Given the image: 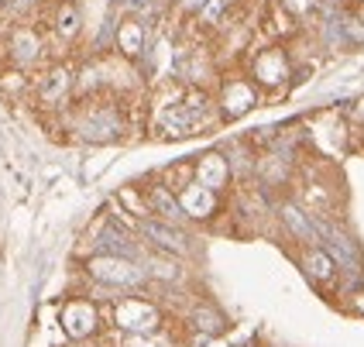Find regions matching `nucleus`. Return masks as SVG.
<instances>
[{"label":"nucleus","mask_w":364,"mask_h":347,"mask_svg":"<svg viewBox=\"0 0 364 347\" xmlns=\"http://www.w3.org/2000/svg\"><path fill=\"white\" fill-rule=\"evenodd\" d=\"M213 117V103L203 93L200 86H189L186 93H179L176 100H168L159 107L155 114V131L162 138H186L196 134L200 127H206Z\"/></svg>","instance_id":"f257e3e1"},{"label":"nucleus","mask_w":364,"mask_h":347,"mask_svg":"<svg viewBox=\"0 0 364 347\" xmlns=\"http://www.w3.org/2000/svg\"><path fill=\"white\" fill-rule=\"evenodd\" d=\"M93 97H82L86 103L76 110V121H73L76 138H82V142H90V144L121 142L124 134H127V121H124L121 107L114 100H93Z\"/></svg>","instance_id":"f03ea898"},{"label":"nucleus","mask_w":364,"mask_h":347,"mask_svg":"<svg viewBox=\"0 0 364 347\" xmlns=\"http://www.w3.org/2000/svg\"><path fill=\"white\" fill-rule=\"evenodd\" d=\"M86 272H90L93 282H100L107 289H134L148 282V272H144L141 262L121 258V255H103V251H97L86 262Z\"/></svg>","instance_id":"7ed1b4c3"},{"label":"nucleus","mask_w":364,"mask_h":347,"mask_svg":"<svg viewBox=\"0 0 364 347\" xmlns=\"http://www.w3.org/2000/svg\"><path fill=\"white\" fill-rule=\"evenodd\" d=\"M114 324L117 330L124 333H148V330H159L162 324V313L155 303H148V299H121L117 306H114Z\"/></svg>","instance_id":"20e7f679"},{"label":"nucleus","mask_w":364,"mask_h":347,"mask_svg":"<svg viewBox=\"0 0 364 347\" xmlns=\"http://www.w3.org/2000/svg\"><path fill=\"white\" fill-rule=\"evenodd\" d=\"M138 237L148 241L151 247L165 251V255H189V237L162 217H141L138 220Z\"/></svg>","instance_id":"39448f33"},{"label":"nucleus","mask_w":364,"mask_h":347,"mask_svg":"<svg viewBox=\"0 0 364 347\" xmlns=\"http://www.w3.org/2000/svg\"><path fill=\"white\" fill-rule=\"evenodd\" d=\"M62 330L73 337V341H90L97 330H100V313L90 299H69L62 306Z\"/></svg>","instance_id":"423d86ee"},{"label":"nucleus","mask_w":364,"mask_h":347,"mask_svg":"<svg viewBox=\"0 0 364 347\" xmlns=\"http://www.w3.org/2000/svg\"><path fill=\"white\" fill-rule=\"evenodd\" d=\"M255 103H258V93H255V82L247 80H227L220 86V97H217V107H220V114L227 121H237L244 114H251L255 110Z\"/></svg>","instance_id":"0eeeda50"},{"label":"nucleus","mask_w":364,"mask_h":347,"mask_svg":"<svg viewBox=\"0 0 364 347\" xmlns=\"http://www.w3.org/2000/svg\"><path fill=\"white\" fill-rule=\"evenodd\" d=\"M76 93V76L69 65H48L38 80V103L41 107H62Z\"/></svg>","instance_id":"6e6552de"},{"label":"nucleus","mask_w":364,"mask_h":347,"mask_svg":"<svg viewBox=\"0 0 364 347\" xmlns=\"http://www.w3.org/2000/svg\"><path fill=\"white\" fill-rule=\"evenodd\" d=\"M148 24L144 18H134V14H127V18L117 24V31H114V48H117V55L127 62H138L144 55V48H148Z\"/></svg>","instance_id":"1a4fd4ad"},{"label":"nucleus","mask_w":364,"mask_h":347,"mask_svg":"<svg viewBox=\"0 0 364 347\" xmlns=\"http://www.w3.org/2000/svg\"><path fill=\"white\" fill-rule=\"evenodd\" d=\"M179 206L186 213V220H210L217 213V189L193 179V183H186L179 189Z\"/></svg>","instance_id":"9d476101"},{"label":"nucleus","mask_w":364,"mask_h":347,"mask_svg":"<svg viewBox=\"0 0 364 347\" xmlns=\"http://www.w3.org/2000/svg\"><path fill=\"white\" fill-rule=\"evenodd\" d=\"M251 76L262 82V86H268V90L282 86V82H289V76H292L289 55H285L282 48H264V52H258V59L251 65Z\"/></svg>","instance_id":"9b49d317"},{"label":"nucleus","mask_w":364,"mask_h":347,"mask_svg":"<svg viewBox=\"0 0 364 347\" xmlns=\"http://www.w3.org/2000/svg\"><path fill=\"white\" fill-rule=\"evenodd\" d=\"M41 52H45V45H41L35 28L24 24V28H14V31H11L7 55H11V62H14V69H31V65L41 59Z\"/></svg>","instance_id":"f8f14e48"},{"label":"nucleus","mask_w":364,"mask_h":347,"mask_svg":"<svg viewBox=\"0 0 364 347\" xmlns=\"http://www.w3.org/2000/svg\"><path fill=\"white\" fill-rule=\"evenodd\" d=\"M193 179L220 193L223 186L230 183V162H227V155H223V151H206V155H200L196 165H193Z\"/></svg>","instance_id":"ddd939ff"},{"label":"nucleus","mask_w":364,"mask_h":347,"mask_svg":"<svg viewBox=\"0 0 364 347\" xmlns=\"http://www.w3.org/2000/svg\"><path fill=\"white\" fill-rule=\"evenodd\" d=\"M144 203H148V213L162 217V220H168V224L186 220V213H182V206H179V193H172L165 183L148 186V189H144Z\"/></svg>","instance_id":"4468645a"},{"label":"nucleus","mask_w":364,"mask_h":347,"mask_svg":"<svg viewBox=\"0 0 364 347\" xmlns=\"http://www.w3.org/2000/svg\"><path fill=\"white\" fill-rule=\"evenodd\" d=\"M100 251L103 255H121V258H141L138 255V241L127 234V230H121L117 224H107L100 230Z\"/></svg>","instance_id":"2eb2a0df"},{"label":"nucleus","mask_w":364,"mask_h":347,"mask_svg":"<svg viewBox=\"0 0 364 347\" xmlns=\"http://www.w3.org/2000/svg\"><path fill=\"white\" fill-rule=\"evenodd\" d=\"M52 31L59 35L62 41H76L82 31V11L73 4V0H62L52 14Z\"/></svg>","instance_id":"dca6fc26"},{"label":"nucleus","mask_w":364,"mask_h":347,"mask_svg":"<svg viewBox=\"0 0 364 347\" xmlns=\"http://www.w3.org/2000/svg\"><path fill=\"white\" fill-rule=\"evenodd\" d=\"M282 220H285V227L292 230V237H296V241H303V245H320V234H316L313 217H309V213H303L296 203H285L282 206Z\"/></svg>","instance_id":"f3484780"},{"label":"nucleus","mask_w":364,"mask_h":347,"mask_svg":"<svg viewBox=\"0 0 364 347\" xmlns=\"http://www.w3.org/2000/svg\"><path fill=\"white\" fill-rule=\"evenodd\" d=\"M303 268L309 279H316V282H330L333 275H337V262L330 258V251L323 245H313L309 251L303 255Z\"/></svg>","instance_id":"a211bd4d"},{"label":"nucleus","mask_w":364,"mask_h":347,"mask_svg":"<svg viewBox=\"0 0 364 347\" xmlns=\"http://www.w3.org/2000/svg\"><path fill=\"white\" fill-rule=\"evenodd\" d=\"M189 324L200 330L203 337H217L227 330V320H223V313H217L213 306H196L189 313Z\"/></svg>","instance_id":"6ab92c4d"},{"label":"nucleus","mask_w":364,"mask_h":347,"mask_svg":"<svg viewBox=\"0 0 364 347\" xmlns=\"http://www.w3.org/2000/svg\"><path fill=\"white\" fill-rule=\"evenodd\" d=\"M144 272H148V279H162V282H179L182 279V268L176 265V262H168V258H148V262H141Z\"/></svg>","instance_id":"aec40b11"},{"label":"nucleus","mask_w":364,"mask_h":347,"mask_svg":"<svg viewBox=\"0 0 364 347\" xmlns=\"http://www.w3.org/2000/svg\"><path fill=\"white\" fill-rule=\"evenodd\" d=\"M124 347H176L162 330H148V333H127Z\"/></svg>","instance_id":"412c9836"},{"label":"nucleus","mask_w":364,"mask_h":347,"mask_svg":"<svg viewBox=\"0 0 364 347\" xmlns=\"http://www.w3.org/2000/svg\"><path fill=\"white\" fill-rule=\"evenodd\" d=\"M196 14H200V24L213 28V24H217V21H223V14H227V0H206Z\"/></svg>","instance_id":"4be33fe9"},{"label":"nucleus","mask_w":364,"mask_h":347,"mask_svg":"<svg viewBox=\"0 0 364 347\" xmlns=\"http://www.w3.org/2000/svg\"><path fill=\"white\" fill-rule=\"evenodd\" d=\"M347 35H350L354 41H364V7L350 21H347Z\"/></svg>","instance_id":"5701e85b"},{"label":"nucleus","mask_w":364,"mask_h":347,"mask_svg":"<svg viewBox=\"0 0 364 347\" xmlns=\"http://www.w3.org/2000/svg\"><path fill=\"white\" fill-rule=\"evenodd\" d=\"M151 7H155V0H127V11H131L134 18H144Z\"/></svg>","instance_id":"b1692460"},{"label":"nucleus","mask_w":364,"mask_h":347,"mask_svg":"<svg viewBox=\"0 0 364 347\" xmlns=\"http://www.w3.org/2000/svg\"><path fill=\"white\" fill-rule=\"evenodd\" d=\"M176 4H179V11H186V14H189V11H200L206 0H176Z\"/></svg>","instance_id":"393cba45"},{"label":"nucleus","mask_w":364,"mask_h":347,"mask_svg":"<svg viewBox=\"0 0 364 347\" xmlns=\"http://www.w3.org/2000/svg\"><path fill=\"white\" fill-rule=\"evenodd\" d=\"M14 7H28V4H35V0H11Z\"/></svg>","instance_id":"a878e982"},{"label":"nucleus","mask_w":364,"mask_h":347,"mask_svg":"<svg viewBox=\"0 0 364 347\" xmlns=\"http://www.w3.org/2000/svg\"><path fill=\"white\" fill-rule=\"evenodd\" d=\"M206 347H227V344H206Z\"/></svg>","instance_id":"bb28decb"}]
</instances>
